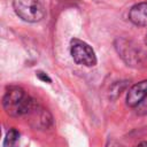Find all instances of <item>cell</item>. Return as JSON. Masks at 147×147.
I'll use <instances>...</instances> for the list:
<instances>
[{
  "label": "cell",
  "instance_id": "1",
  "mask_svg": "<svg viewBox=\"0 0 147 147\" xmlns=\"http://www.w3.org/2000/svg\"><path fill=\"white\" fill-rule=\"evenodd\" d=\"M37 103L23 88L17 86L9 87L2 98L3 109L11 117L29 115Z\"/></svg>",
  "mask_w": 147,
  "mask_h": 147
},
{
  "label": "cell",
  "instance_id": "2",
  "mask_svg": "<svg viewBox=\"0 0 147 147\" xmlns=\"http://www.w3.org/2000/svg\"><path fill=\"white\" fill-rule=\"evenodd\" d=\"M115 48L118 55L127 65L138 68L144 64L146 53L139 47V45H136L133 41L124 38H118L115 41Z\"/></svg>",
  "mask_w": 147,
  "mask_h": 147
},
{
  "label": "cell",
  "instance_id": "3",
  "mask_svg": "<svg viewBox=\"0 0 147 147\" xmlns=\"http://www.w3.org/2000/svg\"><path fill=\"white\" fill-rule=\"evenodd\" d=\"M15 14L28 23H37L45 16V9L38 0H14Z\"/></svg>",
  "mask_w": 147,
  "mask_h": 147
},
{
  "label": "cell",
  "instance_id": "4",
  "mask_svg": "<svg viewBox=\"0 0 147 147\" xmlns=\"http://www.w3.org/2000/svg\"><path fill=\"white\" fill-rule=\"evenodd\" d=\"M70 54L74 61L84 67H94L96 64V55L93 48L85 41L74 38L70 41Z\"/></svg>",
  "mask_w": 147,
  "mask_h": 147
},
{
  "label": "cell",
  "instance_id": "5",
  "mask_svg": "<svg viewBox=\"0 0 147 147\" xmlns=\"http://www.w3.org/2000/svg\"><path fill=\"white\" fill-rule=\"evenodd\" d=\"M147 95V79L132 85L126 94V105L130 108H137Z\"/></svg>",
  "mask_w": 147,
  "mask_h": 147
},
{
  "label": "cell",
  "instance_id": "6",
  "mask_svg": "<svg viewBox=\"0 0 147 147\" xmlns=\"http://www.w3.org/2000/svg\"><path fill=\"white\" fill-rule=\"evenodd\" d=\"M31 116V121L33 123V125L38 129H45L48 127L52 123V116L51 114L44 109L42 107H40L38 103L36 105V107L31 110V113L29 114Z\"/></svg>",
  "mask_w": 147,
  "mask_h": 147
},
{
  "label": "cell",
  "instance_id": "7",
  "mask_svg": "<svg viewBox=\"0 0 147 147\" xmlns=\"http://www.w3.org/2000/svg\"><path fill=\"white\" fill-rule=\"evenodd\" d=\"M129 20L138 26H147V1L137 3L129 11Z\"/></svg>",
  "mask_w": 147,
  "mask_h": 147
},
{
  "label": "cell",
  "instance_id": "8",
  "mask_svg": "<svg viewBox=\"0 0 147 147\" xmlns=\"http://www.w3.org/2000/svg\"><path fill=\"white\" fill-rule=\"evenodd\" d=\"M3 147H20V132L16 129H10L5 139H3Z\"/></svg>",
  "mask_w": 147,
  "mask_h": 147
},
{
  "label": "cell",
  "instance_id": "9",
  "mask_svg": "<svg viewBox=\"0 0 147 147\" xmlns=\"http://www.w3.org/2000/svg\"><path fill=\"white\" fill-rule=\"evenodd\" d=\"M127 86V83L126 82H116L113 86H111V88H110V93H109V96H110V99H116L121 93H122V91Z\"/></svg>",
  "mask_w": 147,
  "mask_h": 147
},
{
  "label": "cell",
  "instance_id": "10",
  "mask_svg": "<svg viewBox=\"0 0 147 147\" xmlns=\"http://www.w3.org/2000/svg\"><path fill=\"white\" fill-rule=\"evenodd\" d=\"M136 110H137V114L138 115H146L147 114V95L142 100V102L136 108Z\"/></svg>",
  "mask_w": 147,
  "mask_h": 147
},
{
  "label": "cell",
  "instance_id": "11",
  "mask_svg": "<svg viewBox=\"0 0 147 147\" xmlns=\"http://www.w3.org/2000/svg\"><path fill=\"white\" fill-rule=\"evenodd\" d=\"M36 76H37L41 82H44V83H51V82H52V79L49 78V76H48L46 72H44V71H37V72H36Z\"/></svg>",
  "mask_w": 147,
  "mask_h": 147
},
{
  "label": "cell",
  "instance_id": "12",
  "mask_svg": "<svg viewBox=\"0 0 147 147\" xmlns=\"http://www.w3.org/2000/svg\"><path fill=\"white\" fill-rule=\"evenodd\" d=\"M107 147H122L119 144H117L115 140H109L107 144Z\"/></svg>",
  "mask_w": 147,
  "mask_h": 147
},
{
  "label": "cell",
  "instance_id": "13",
  "mask_svg": "<svg viewBox=\"0 0 147 147\" xmlns=\"http://www.w3.org/2000/svg\"><path fill=\"white\" fill-rule=\"evenodd\" d=\"M137 147H147V141H142V142H140Z\"/></svg>",
  "mask_w": 147,
  "mask_h": 147
},
{
  "label": "cell",
  "instance_id": "14",
  "mask_svg": "<svg viewBox=\"0 0 147 147\" xmlns=\"http://www.w3.org/2000/svg\"><path fill=\"white\" fill-rule=\"evenodd\" d=\"M145 44H146V46H147V34H146V37H145Z\"/></svg>",
  "mask_w": 147,
  "mask_h": 147
}]
</instances>
